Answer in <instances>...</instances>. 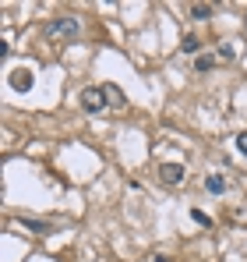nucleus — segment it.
I'll list each match as a JSON object with an SVG mask.
<instances>
[{
	"label": "nucleus",
	"mask_w": 247,
	"mask_h": 262,
	"mask_svg": "<svg viewBox=\"0 0 247 262\" xmlns=\"http://www.w3.org/2000/svg\"><path fill=\"white\" fill-rule=\"evenodd\" d=\"M32 85H35V74H32V71H25V67H21V71H14V74H11V89H14V92H28Z\"/></svg>",
	"instance_id": "3"
},
{
	"label": "nucleus",
	"mask_w": 247,
	"mask_h": 262,
	"mask_svg": "<svg viewBox=\"0 0 247 262\" xmlns=\"http://www.w3.org/2000/svg\"><path fill=\"white\" fill-rule=\"evenodd\" d=\"M191 220H194V223H201V227H212L209 213H201V209H191Z\"/></svg>",
	"instance_id": "10"
},
{
	"label": "nucleus",
	"mask_w": 247,
	"mask_h": 262,
	"mask_svg": "<svg viewBox=\"0 0 247 262\" xmlns=\"http://www.w3.org/2000/svg\"><path fill=\"white\" fill-rule=\"evenodd\" d=\"M212 67H216V57H205V53L194 57V71H212Z\"/></svg>",
	"instance_id": "9"
},
{
	"label": "nucleus",
	"mask_w": 247,
	"mask_h": 262,
	"mask_svg": "<svg viewBox=\"0 0 247 262\" xmlns=\"http://www.w3.org/2000/svg\"><path fill=\"white\" fill-rule=\"evenodd\" d=\"M180 50H184V53H198V50H201V39H198V35H184Z\"/></svg>",
	"instance_id": "8"
},
{
	"label": "nucleus",
	"mask_w": 247,
	"mask_h": 262,
	"mask_svg": "<svg viewBox=\"0 0 247 262\" xmlns=\"http://www.w3.org/2000/svg\"><path fill=\"white\" fill-rule=\"evenodd\" d=\"M205 188H209V195H223V192H226V177H219V174H209Z\"/></svg>",
	"instance_id": "5"
},
{
	"label": "nucleus",
	"mask_w": 247,
	"mask_h": 262,
	"mask_svg": "<svg viewBox=\"0 0 247 262\" xmlns=\"http://www.w3.org/2000/svg\"><path fill=\"white\" fill-rule=\"evenodd\" d=\"M191 14H194L198 21H209L216 11H212V4H191Z\"/></svg>",
	"instance_id": "7"
},
{
	"label": "nucleus",
	"mask_w": 247,
	"mask_h": 262,
	"mask_svg": "<svg viewBox=\"0 0 247 262\" xmlns=\"http://www.w3.org/2000/svg\"><path fill=\"white\" fill-rule=\"evenodd\" d=\"M110 99H106V92L99 89V85H89V89H81V106L89 110V114H99V110L106 106Z\"/></svg>",
	"instance_id": "2"
},
{
	"label": "nucleus",
	"mask_w": 247,
	"mask_h": 262,
	"mask_svg": "<svg viewBox=\"0 0 247 262\" xmlns=\"http://www.w3.org/2000/svg\"><path fill=\"white\" fill-rule=\"evenodd\" d=\"M159 177L166 181V184H180V181H184V167H180V163H162V167H159Z\"/></svg>",
	"instance_id": "4"
},
{
	"label": "nucleus",
	"mask_w": 247,
	"mask_h": 262,
	"mask_svg": "<svg viewBox=\"0 0 247 262\" xmlns=\"http://www.w3.org/2000/svg\"><path fill=\"white\" fill-rule=\"evenodd\" d=\"M155 262H170V259H166V255H159V259H155Z\"/></svg>",
	"instance_id": "12"
},
{
	"label": "nucleus",
	"mask_w": 247,
	"mask_h": 262,
	"mask_svg": "<svg viewBox=\"0 0 247 262\" xmlns=\"http://www.w3.org/2000/svg\"><path fill=\"white\" fill-rule=\"evenodd\" d=\"M103 92H106V99L113 103V106H124L127 99H124V89L120 85H103Z\"/></svg>",
	"instance_id": "6"
},
{
	"label": "nucleus",
	"mask_w": 247,
	"mask_h": 262,
	"mask_svg": "<svg viewBox=\"0 0 247 262\" xmlns=\"http://www.w3.org/2000/svg\"><path fill=\"white\" fill-rule=\"evenodd\" d=\"M53 39H78V32H81V25L74 21V18H57V21H50V28H46Z\"/></svg>",
	"instance_id": "1"
},
{
	"label": "nucleus",
	"mask_w": 247,
	"mask_h": 262,
	"mask_svg": "<svg viewBox=\"0 0 247 262\" xmlns=\"http://www.w3.org/2000/svg\"><path fill=\"white\" fill-rule=\"evenodd\" d=\"M237 149H240V153L247 156V131H240V135H237Z\"/></svg>",
	"instance_id": "11"
}]
</instances>
